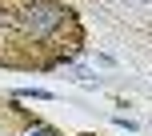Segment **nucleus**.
<instances>
[{
  "mask_svg": "<svg viewBox=\"0 0 152 136\" xmlns=\"http://www.w3.org/2000/svg\"><path fill=\"white\" fill-rule=\"evenodd\" d=\"M28 136H52V132H48V128H36V132H28Z\"/></svg>",
  "mask_w": 152,
  "mask_h": 136,
  "instance_id": "2",
  "label": "nucleus"
},
{
  "mask_svg": "<svg viewBox=\"0 0 152 136\" xmlns=\"http://www.w3.org/2000/svg\"><path fill=\"white\" fill-rule=\"evenodd\" d=\"M24 24H28L36 36H44V32H52L56 24H60V8L56 4H32L28 16H24Z\"/></svg>",
  "mask_w": 152,
  "mask_h": 136,
  "instance_id": "1",
  "label": "nucleus"
}]
</instances>
